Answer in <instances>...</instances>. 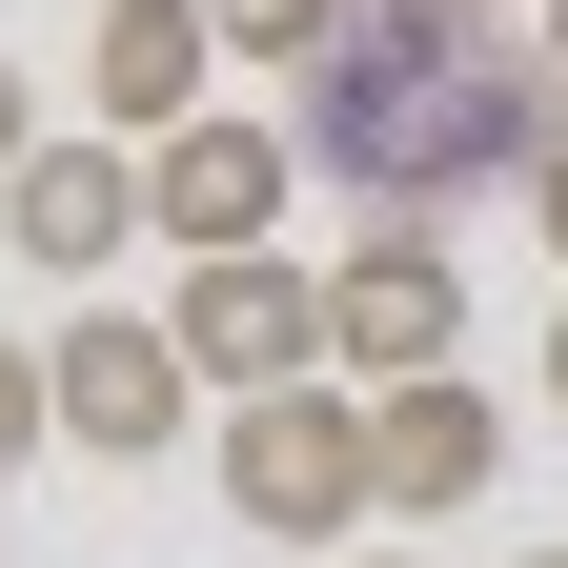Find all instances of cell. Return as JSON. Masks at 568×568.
Returning <instances> with one entry per match:
<instances>
[{"label":"cell","mask_w":568,"mask_h":568,"mask_svg":"<svg viewBox=\"0 0 568 568\" xmlns=\"http://www.w3.org/2000/svg\"><path fill=\"white\" fill-rule=\"evenodd\" d=\"M284 122H305V163L345 203H426V224H447L467 183H528L568 142V82L487 0H345V41L284 82Z\"/></svg>","instance_id":"6da1fadb"},{"label":"cell","mask_w":568,"mask_h":568,"mask_svg":"<svg viewBox=\"0 0 568 568\" xmlns=\"http://www.w3.org/2000/svg\"><path fill=\"white\" fill-rule=\"evenodd\" d=\"M224 508L264 548H366L386 528V447H366V386L305 366V386H244L224 406Z\"/></svg>","instance_id":"7a4b0ae2"},{"label":"cell","mask_w":568,"mask_h":568,"mask_svg":"<svg viewBox=\"0 0 568 568\" xmlns=\"http://www.w3.org/2000/svg\"><path fill=\"white\" fill-rule=\"evenodd\" d=\"M325 366L345 386H426V366H467V264L426 203H366V244L325 264Z\"/></svg>","instance_id":"3957f363"},{"label":"cell","mask_w":568,"mask_h":568,"mask_svg":"<svg viewBox=\"0 0 568 568\" xmlns=\"http://www.w3.org/2000/svg\"><path fill=\"white\" fill-rule=\"evenodd\" d=\"M41 366H61V447H82V467H163L183 426L224 406V386L183 366V325H163V305H61Z\"/></svg>","instance_id":"277c9868"},{"label":"cell","mask_w":568,"mask_h":568,"mask_svg":"<svg viewBox=\"0 0 568 568\" xmlns=\"http://www.w3.org/2000/svg\"><path fill=\"white\" fill-rule=\"evenodd\" d=\"M284 183H305V122H264V102H203V122L142 142V224H163V264L284 244Z\"/></svg>","instance_id":"5b68a950"},{"label":"cell","mask_w":568,"mask_h":568,"mask_svg":"<svg viewBox=\"0 0 568 568\" xmlns=\"http://www.w3.org/2000/svg\"><path fill=\"white\" fill-rule=\"evenodd\" d=\"M163 325H183V366L224 386V406H244V386H305V366H325V264L224 244V264H183V284H163Z\"/></svg>","instance_id":"8992f818"},{"label":"cell","mask_w":568,"mask_h":568,"mask_svg":"<svg viewBox=\"0 0 568 568\" xmlns=\"http://www.w3.org/2000/svg\"><path fill=\"white\" fill-rule=\"evenodd\" d=\"M366 447H386V528H447L508 487V406L467 366H426V386H366Z\"/></svg>","instance_id":"52a82bcc"},{"label":"cell","mask_w":568,"mask_h":568,"mask_svg":"<svg viewBox=\"0 0 568 568\" xmlns=\"http://www.w3.org/2000/svg\"><path fill=\"white\" fill-rule=\"evenodd\" d=\"M0 244H21L41 284H102L122 244H163V224H142V142H122V122H102V142H41V163L0 183Z\"/></svg>","instance_id":"ba28073f"},{"label":"cell","mask_w":568,"mask_h":568,"mask_svg":"<svg viewBox=\"0 0 568 568\" xmlns=\"http://www.w3.org/2000/svg\"><path fill=\"white\" fill-rule=\"evenodd\" d=\"M203 82H224V21H203V0H82V102L122 142L203 122Z\"/></svg>","instance_id":"9c48e42d"},{"label":"cell","mask_w":568,"mask_h":568,"mask_svg":"<svg viewBox=\"0 0 568 568\" xmlns=\"http://www.w3.org/2000/svg\"><path fill=\"white\" fill-rule=\"evenodd\" d=\"M224 21V61H264V82H305V61L345 41V0H203Z\"/></svg>","instance_id":"30bf717a"},{"label":"cell","mask_w":568,"mask_h":568,"mask_svg":"<svg viewBox=\"0 0 568 568\" xmlns=\"http://www.w3.org/2000/svg\"><path fill=\"white\" fill-rule=\"evenodd\" d=\"M41 447H61V366H41V345H21V325H0V487H21Z\"/></svg>","instance_id":"8fae6325"},{"label":"cell","mask_w":568,"mask_h":568,"mask_svg":"<svg viewBox=\"0 0 568 568\" xmlns=\"http://www.w3.org/2000/svg\"><path fill=\"white\" fill-rule=\"evenodd\" d=\"M21 163H41V82L0 61V183H21Z\"/></svg>","instance_id":"7c38bea8"},{"label":"cell","mask_w":568,"mask_h":568,"mask_svg":"<svg viewBox=\"0 0 568 568\" xmlns=\"http://www.w3.org/2000/svg\"><path fill=\"white\" fill-rule=\"evenodd\" d=\"M528 224H548V264H568V142H548V163H528Z\"/></svg>","instance_id":"4fadbf2b"},{"label":"cell","mask_w":568,"mask_h":568,"mask_svg":"<svg viewBox=\"0 0 568 568\" xmlns=\"http://www.w3.org/2000/svg\"><path fill=\"white\" fill-rule=\"evenodd\" d=\"M548 426H568V305H548Z\"/></svg>","instance_id":"5bb4252c"},{"label":"cell","mask_w":568,"mask_h":568,"mask_svg":"<svg viewBox=\"0 0 568 568\" xmlns=\"http://www.w3.org/2000/svg\"><path fill=\"white\" fill-rule=\"evenodd\" d=\"M528 41H548V82H568V0H548V21H528Z\"/></svg>","instance_id":"9a60e30c"},{"label":"cell","mask_w":568,"mask_h":568,"mask_svg":"<svg viewBox=\"0 0 568 568\" xmlns=\"http://www.w3.org/2000/svg\"><path fill=\"white\" fill-rule=\"evenodd\" d=\"M325 568H406V548H325Z\"/></svg>","instance_id":"2e32d148"},{"label":"cell","mask_w":568,"mask_h":568,"mask_svg":"<svg viewBox=\"0 0 568 568\" xmlns=\"http://www.w3.org/2000/svg\"><path fill=\"white\" fill-rule=\"evenodd\" d=\"M528 568H568V548H528Z\"/></svg>","instance_id":"e0dca14e"}]
</instances>
